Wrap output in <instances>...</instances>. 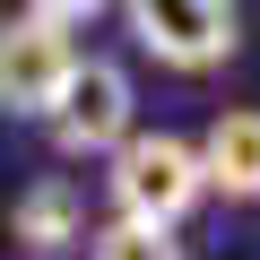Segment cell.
Wrapping results in <instances>:
<instances>
[{"mask_svg":"<svg viewBox=\"0 0 260 260\" xmlns=\"http://www.w3.org/2000/svg\"><path fill=\"white\" fill-rule=\"evenodd\" d=\"M200 182H208V200L217 208H234V217H251L260 208V104H225V113H208V130H200Z\"/></svg>","mask_w":260,"mask_h":260,"instance_id":"8992f818","label":"cell"},{"mask_svg":"<svg viewBox=\"0 0 260 260\" xmlns=\"http://www.w3.org/2000/svg\"><path fill=\"white\" fill-rule=\"evenodd\" d=\"M9 9H35V18L70 26V35H87V26H104V18H113V0H9Z\"/></svg>","mask_w":260,"mask_h":260,"instance_id":"ba28073f","label":"cell"},{"mask_svg":"<svg viewBox=\"0 0 260 260\" xmlns=\"http://www.w3.org/2000/svg\"><path fill=\"white\" fill-rule=\"evenodd\" d=\"M70 61H78V35H70V26H52V18H35V9H9V18H0V121L35 130L44 104L61 95Z\"/></svg>","mask_w":260,"mask_h":260,"instance_id":"277c9868","label":"cell"},{"mask_svg":"<svg viewBox=\"0 0 260 260\" xmlns=\"http://www.w3.org/2000/svg\"><path fill=\"white\" fill-rule=\"evenodd\" d=\"M113 18L130 26V52L165 78H225L243 61V9L234 0H113Z\"/></svg>","mask_w":260,"mask_h":260,"instance_id":"7a4b0ae2","label":"cell"},{"mask_svg":"<svg viewBox=\"0 0 260 260\" xmlns=\"http://www.w3.org/2000/svg\"><path fill=\"white\" fill-rule=\"evenodd\" d=\"M95 165H104L95 182H104V208H113V217L191 225V217L208 208V182H200V148H191V130H148V121H130Z\"/></svg>","mask_w":260,"mask_h":260,"instance_id":"6da1fadb","label":"cell"},{"mask_svg":"<svg viewBox=\"0 0 260 260\" xmlns=\"http://www.w3.org/2000/svg\"><path fill=\"white\" fill-rule=\"evenodd\" d=\"M139 121V78H130L113 52H87L78 44V61H70V78H61V95L44 104V148L61 156V165H95L121 130Z\"/></svg>","mask_w":260,"mask_h":260,"instance_id":"3957f363","label":"cell"},{"mask_svg":"<svg viewBox=\"0 0 260 260\" xmlns=\"http://www.w3.org/2000/svg\"><path fill=\"white\" fill-rule=\"evenodd\" d=\"M87 225H95V200H87L78 174H35V182L9 200V243H18V260H78Z\"/></svg>","mask_w":260,"mask_h":260,"instance_id":"5b68a950","label":"cell"},{"mask_svg":"<svg viewBox=\"0 0 260 260\" xmlns=\"http://www.w3.org/2000/svg\"><path fill=\"white\" fill-rule=\"evenodd\" d=\"M78 260H191V251H182V225H148V217H113L104 208L87 225Z\"/></svg>","mask_w":260,"mask_h":260,"instance_id":"52a82bcc","label":"cell"}]
</instances>
